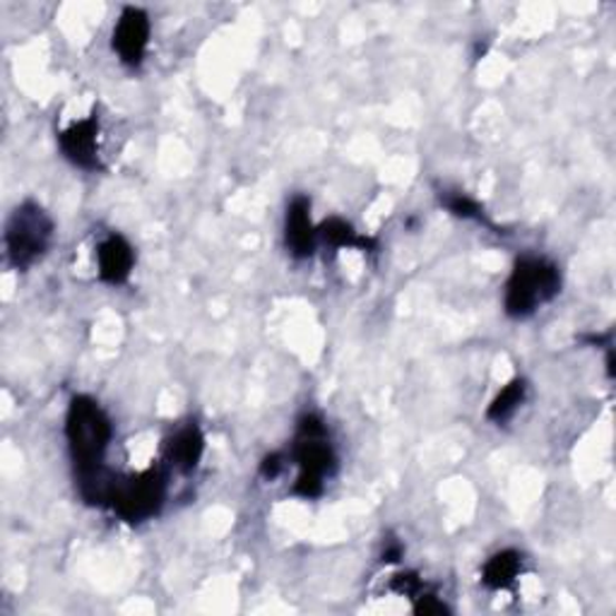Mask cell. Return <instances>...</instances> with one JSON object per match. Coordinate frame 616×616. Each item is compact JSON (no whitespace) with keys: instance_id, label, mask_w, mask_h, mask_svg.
Masks as SVG:
<instances>
[{"instance_id":"obj_13","label":"cell","mask_w":616,"mask_h":616,"mask_svg":"<svg viewBox=\"0 0 616 616\" xmlns=\"http://www.w3.org/2000/svg\"><path fill=\"white\" fill-rule=\"evenodd\" d=\"M525 398H528V383H525V379H514L508 385L501 388L499 395L491 400L489 410H487V419L493 424L508 422V419L520 410Z\"/></svg>"},{"instance_id":"obj_6","label":"cell","mask_w":616,"mask_h":616,"mask_svg":"<svg viewBox=\"0 0 616 616\" xmlns=\"http://www.w3.org/2000/svg\"><path fill=\"white\" fill-rule=\"evenodd\" d=\"M149 32H153V25L143 8H124L111 35V49L118 61L128 68H140L149 47Z\"/></svg>"},{"instance_id":"obj_16","label":"cell","mask_w":616,"mask_h":616,"mask_svg":"<svg viewBox=\"0 0 616 616\" xmlns=\"http://www.w3.org/2000/svg\"><path fill=\"white\" fill-rule=\"evenodd\" d=\"M414 614H450V607L439 599L436 593H429L427 588L414 597Z\"/></svg>"},{"instance_id":"obj_4","label":"cell","mask_w":616,"mask_h":616,"mask_svg":"<svg viewBox=\"0 0 616 616\" xmlns=\"http://www.w3.org/2000/svg\"><path fill=\"white\" fill-rule=\"evenodd\" d=\"M167 499V475L162 468H147L138 475L114 477L107 506L126 522H145L159 516Z\"/></svg>"},{"instance_id":"obj_15","label":"cell","mask_w":616,"mask_h":616,"mask_svg":"<svg viewBox=\"0 0 616 616\" xmlns=\"http://www.w3.org/2000/svg\"><path fill=\"white\" fill-rule=\"evenodd\" d=\"M424 588H427L424 580L417 574H398L393 578V583H390V590L402 595V597H410V599H414Z\"/></svg>"},{"instance_id":"obj_9","label":"cell","mask_w":616,"mask_h":616,"mask_svg":"<svg viewBox=\"0 0 616 616\" xmlns=\"http://www.w3.org/2000/svg\"><path fill=\"white\" fill-rule=\"evenodd\" d=\"M135 267V251L121 234H109L97 246V273L104 284H126Z\"/></svg>"},{"instance_id":"obj_1","label":"cell","mask_w":616,"mask_h":616,"mask_svg":"<svg viewBox=\"0 0 616 616\" xmlns=\"http://www.w3.org/2000/svg\"><path fill=\"white\" fill-rule=\"evenodd\" d=\"M292 460L299 468L292 493L299 499H319L323 496L325 479L338 468V456L333 443H330L327 427L319 414H304L299 419Z\"/></svg>"},{"instance_id":"obj_10","label":"cell","mask_w":616,"mask_h":616,"mask_svg":"<svg viewBox=\"0 0 616 616\" xmlns=\"http://www.w3.org/2000/svg\"><path fill=\"white\" fill-rule=\"evenodd\" d=\"M164 453H167L169 465L178 472H193L201 465L205 453V436L201 427L195 422H188L186 427L176 429L167 446H164Z\"/></svg>"},{"instance_id":"obj_12","label":"cell","mask_w":616,"mask_h":616,"mask_svg":"<svg viewBox=\"0 0 616 616\" xmlns=\"http://www.w3.org/2000/svg\"><path fill=\"white\" fill-rule=\"evenodd\" d=\"M319 242H323L330 248H362V251H375L379 244L375 238L362 236L350 222H344L340 217H330L319 227Z\"/></svg>"},{"instance_id":"obj_3","label":"cell","mask_w":616,"mask_h":616,"mask_svg":"<svg viewBox=\"0 0 616 616\" xmlns=\"http://www.w3.org/2000/svg\"><path fill=\"white\" fill-rule=\"evenodd\" d=\"M561 292V273L551 261L525 255L506 282L503 309L510 319L522 321Z\"/></svg>"},{"instance_id":"obj_11","label":"cell","mask_w":616,"mask_h":616,"mask_svg":"<svg viewBox=\"0 0 616 616\" xmlns=\"http://www.w3.org/2000/svg\"><path fill=\"white\" fill-rule=\"evenodd\" d=\"M522 574V554L516 549L496 551L482 568V583L489 590H510Z\"/></svg>"},{"instance_id":"obj_7","label":"cell","mask_w":616,"mask_h":616,"mask_svg":"<svg viewBox=\"0 0 616 616\" xmlns=\"http://www.w3.org/2000/svg\"><path fill=\"white\" fill-rule=\"evenodd\" d=\"M63 157L85 172H97L99 164V118L89 116L58 135Z\"/></svg>"},{"instance_id":"obj_17","label":"cell","mask_w":616,"mask_h":616,"mask_svg":"<svg viewBox=\"0 0 616 616\" xmlns=\"http://www.w3.org/2000/svg\"><path fill=\"white\" fill-rule=\"evenodd\" d=\"M284 468H287V456L282 453V450H275V453H270L263 458L261 462V477L267 479V482H273V479H277Z\"/></svg>"},{"instance_id":"obj_2","label":"cell","mask_w":616,"mask_h":616,"mask_svg":"<svg viewBox=\"0 0 616 616\" xmlns=\"http://www.w3.org/2000/svg\"><path fill=\"white\" fill-rule=\"evenodd\" d=\"M66 439L75 475L97 470L104 465L109 443L114 439V427L101 404L89 395H75L66 414Z\"/></svg>"},{"instance_id":"obj_14","label":"cell","mask_w":616,"mask_h":616,"mask_svg":"<svg viewBox=\"0 0 616 616\" xmlns=\"http://www.w3.org/2000/svg\"><path fill=\"white\" fill-rule=\"evenodd\" d=\"M441 203L446 205V209L450 215H456V217H462V219H475V222H482V224H489L487 215H485V209L479 207L477 201H472L470 195H465V193H446Z\"/></svg>"},{"instance_id":"obj_5","label":"cell","mask_w":616,"mask_h":616,"mask_svg":"<svg viewBox=\"0 0 616 616\" xmlns=\"http://www.w3.org/2000/svg\"><path fill=\"white\" fill-rule=\"evenodd\" d=\"M53 236V219L39 203L27 201L14 207L6 227V251L14 270L32 267L47 253Z\"/></svg>"},{"instance_id":"obj_18","label":"cell","mask_w":616,"mask_h":616,"mask_svg":"<svg viewBox=\"0 0 616 616\" xmlns=\"http://www.w3.org/2000/svg\"><path fill=\"white\" fill-rule=\"evenodd\" d=\"M400 556H402V547H400L398 542H393V545H390V547L383 551V561H385V564H395V561H400Z\"/></svg>"},{"instance_id":"obj_8","label":"cell","mask_w":616,"mask_h":616,"mask_svg":"<svg viewBox=\"0 0 616 616\" xmlns=\"http://www.w3.org/2000/svg\"><path fill=\"white\" fill-rule=\"evenodd\" d=\"M284 246L296 261H306L319 246V227H313L311 201L306 195H294L284 217Z\"/></svg>"}]
</instances>
